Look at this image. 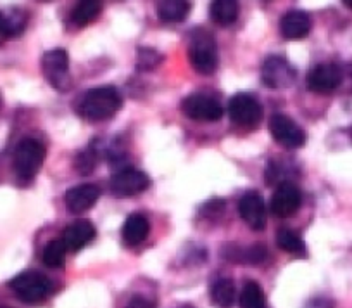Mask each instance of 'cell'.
<instances>
[{
	"mask_svg": "<svg viewBox=\"0 0 352 308\" xmlns=\"http://www.w3.org/2000/svg\"><path fill=\"white\" fill-rule=\"evenodd\" d=\"M344 4H345V6H347V8H351V9H352V0H345Z\"/></svg>",
	"mask_w": 352,
	"mask_h": 308,
	"instance_id": "30",
	"label": "cell"
},
{
	"mask_svg": "<svg viewBox=\"0 0 352 308\" xmlns=\"http://www.w3.org/2000/svg\"><path fill=\"white\" fill-rule=\"evenodd\" d=\"M162 63V56L154 49H147V47H142L138 50V70H144V71H151L154 68H157L159 64Z\"/></svg>",
	"mask_w": 352,
	"mask_h": 308,
	"instance_id": "28",
	"label": "cell"
},
{
	"mask_svg": "<svg viewBox=\"0 0 352 308\" xmlns=\"http://www.w3.org/2000/svg\"><path fill=\"white\" fill-rule=\"evenodd\" d=\"M280 32L287 40L304 39L311 32V18L302 11H289L280 19Z\"/></svg>",
	"mask_w": 352,
	"mask_h": 308,
	"instance_id": "16",
	"label": "cell"
},
{
	"mask_svg": "<svg viewBox=\"0 0 352 308\" xmlns=\"http://www.w3.org/2000/svg\"><path fill=\"white\" fill-rule=\"evenodd\" d=\"M240 8L235 0H218L211 4V19L219 26H228L233 25L239 18Z\"/></svg>",
	"mask_w": 352,
	"mask_h": 308,
	"instance_id": "21",
	"label": "cell"
},
{
	"mask_svg": "<svg viewBox=\"0 0 352 308\" xmlns=\"http://www.w3.org/2000/svg\"><path fill=\"white\" fill-rule=\"evenodd\" d=\"M344 80L342 68L335 63H321L307 73V89L316 94H328L338 89Z\"/></svg>",
	"mask_w": 352,
	"mask_h": 308,
	"instance_id": "11",
	"label": "cell"
},
{
	"mask_svg": "<svg viewBox=\"0 0 352 308\" xmlns=\"http://www.w3.org/2000/svg\"><path fill=\"white\" fill-rule=\"evenodd\" d=\"M151 232V222L140 213H131L123 223L121 229V238L126 246H138L147 239Z\"/></svg>",
	"mask_w": 352,
	"mask_h": 308,
	"instance_id": "17",
	"label": "cell"
},
{
	"mask_svg": "<svg viewBox=\"0 0 352 308\" xmlns=\"http://www.w3.org/2000/svg\"><path fill=\"white\" fill-rule=\"evenodd\" d=\"M188 59L192 68L201 74H212L218 68V47L216 40L208 30L195 28L190 33Z\"/></svg>",
	"mask_w": 352,
	"mask_h": 308,
	"instance_id": "3",
	"label": "cell"
},
{
	"mask_svg": "<svg viewBox=\"0 0 352 308\" xmlns=\"http://www.w3.org/2000/svg\"><path fill=\"white\" fill-rule=\"evenodd\" d=\"M239 213L252 230H264L266 227V205L259 192L250 191L243 194L239 201Z\"/></svg>",
	"mask_w": 352,
	"mask_h": 308,
	"instance_id": "13",
	"label": "cell"
},
{
	"mask_svg": "<svg viewBox=\"0 0 352 308\" xmlns=\"http://www.w3.org/2000/svg\"><path fill=\"white\" fill-rule=\"evenodd\" d=\"M9 287L14 291V294L21 301L30 305H36L45 300L50 294V291H52V280L42 272L25 270V272L18 274L9 283Z\"/></svg>",
	"mask_w": 352,
	"mask_h": 308,
	"instance_id": "4",
	"label": "cell"
},
{
	"mask_svg": "<svg viewBox=\"0 0 352 308\" xmlns=\"http://www.w3.org/2000/svg\"><path fill=\"white\" fill-rule=\"evenodd\" d=\"M261 79L270 89L283 90L294 85L297 79V71L285 57L270 56L261 68Z\"/></svg>",
	"mask_w": 352,
	"mask_h": 308,
	"instance_id": "7",
	"label": "cell"
},
{
	"mask_svg": "<svg viewBox=\"0 0 352 308\" xmlns=\"http://www.w3.org/2000/svg\"><path fill=\"white\" fill-rule=\"evenodd\" d=\"M123 106V97L120 90L113 85L96 87L76 99V113L87 121H106L113 118Z\"/></svg>",
	"mask_w": 352,
	"mask_h": 308,
	"instance_id": "1",
	"label": "cell"
},
{
	"mask_svg": "<svg viewBox=\"0 0 352 308\" xmlns=\"http://www.w3.org/2000/svg\"><path fill=\"white\" fill-rule=\"evenodd\" d=\"M109 187L116 198H133L151 187V178L145 172L128 167L113 175Z\"/></svg>",
	"mask_w": 352,
	"mask_h": 308,
	"instance_id": "9",
	"label": "cell"
},
{
	"mask_svg": "<svg viewBox=\"0 0 352 308\" xmlns=\"http://www.w3.org/2000/svg\"><path fill=\"white\" fill-rule=\"evenodd\" d=\"M124 308H157V305H155V301L152 298L144 296V294H133L126 301Z\"/></svg>",
	"mask_w": 352,
	"mask_h": 308,
	"instance_id": "29",
	"label": "cell"
},
{
	"mask_svg": "<svg viewBox=\"0 0 352 308\" xmlns=\"http://www.w3.org/2000/svg\"><path fill=\"white\" fill-rule=\"evenodd\" d=\"M0 308H11V307H0Z\"/></svg>",
	"mask_w": 352,
	"mask_h": 308,
	"instance_id": "32",
	"label": "cell"
},
{
	"mask_svg": "<svg viewBox=\"0 0 352 308\" xmlns=\"http://www.w3.org/2000/svg\"><path fill=\"white\" fill-rule=\"evenodd\" d=\"M192 4L185 0H164L157 4V16L164 23H182L190 14Z\"/></svg>",
	"mask_w": 352,
	"mask_h": 308,
	"instance_id": "19",
	"label": "cell"
},
{
	"mask_svg": "<svg viewBox=\"0 0 352 308\" xmlns=\"http://www.w3.org/2000/svg\"><path fill=\"white\" fill-rule=\"evenodd\" d=\"M182 111L194 121H219L223 107L218 99L204 92H195L182 101Z\"/></svg>",
	"mask_w": 352,
	"mask_h": 308,
	"instance_id": "8",
	"label": "cell"
},
{
	"mask_svg": "<svg viewBox=\"0 0 352 308\" xmlns=\"http://www.w3.org/2000/svg\"><path fill=\"white\" fill-rule=\"evenodd\" d=\"M223 256L230 262H240V263H249V265H261L264 260L268 258V249L266 246L256 245L249 246V248H240L235 245H226L223 249Z\"/></svg>",
	"mask_w": 352,
	"mask_h": 308,
	"instance_id": "18",
	"label": "cell"
},
{
	"mask_svg": "<svg viewBox=\"0 0 352 308\" xmlns=\"http://www.w3.org/2000/svg\"><path fill=\"white\" fill-rule=\"evenodd\" d=\"M211 301L218 308H232L235 301V284L230 277H219L211 286Z\"/></svg>",
	"mask_w": 352,
	"mask_h": 308,
	"instance_id": "20",
	"label": "cell"
},
{
	"mask_svg": "<svg viewBox=\"0 0 352 308\" xmlns=\"http://www.w3.org/2000/svg\"><path fill=\"white\" fill-rule=\"evenodd\" d=\"M45 156L47 151L42 142L33 137L23 138L16 147L14 161H12V167H14L19 181L25 182V184L32 182L42 170Z\"/></svg>",
	"mask_w": 352,
	"mask_h": 308,
	"instance_id": "2",
	"label": "cell"
},
{
	"mask_svg": "<svg viewBox=\"0 0 352 308\" xmlns=\"http://www.w3.org/2000/svg\"><path fill=\"white\" fill-rule=\"evenodd\" d=\"M26 28V18L21 12L14 11L11 14L0 12V35L18 37Z\"/></svg>",
	"mask_w": 352,
	"mask_h": 308,
	"instance_id": "26",
	"label": "cell"
},
{
	"mask_svg": "<svg viewBox=\"0 0 352 308\" xmlns=\"http://www.w3.org/2000/svg\"><path fill=\"white\" fill-rule=\"evenodd\" d=\"M302 205V194L299 187L294 182H282L273 192L272 201H270V209L278 218H289L296 215L297 209Z\"/></svg>",
	"mask_w": 352,
	"mask_h": 308,
	"instance_id": "12",
	"label": "cell"
},
{
	"mask_svg": "<svg viewBox=\"0 0 352 308\" xmlns=\"http://www.w3.org/2000/svg\"><path fill=\"white\" fill-rule=\"evenodd\" d=\"M276 245L285 253H294V255H302V253H306L304 241L292 229H280L278 234H276Z\"/></svg>",
	"mask_w": 352,
	"mask_h": 308,
	"instance_id": "24",
	"label": "cell"
},
{
	"mask_svg": "<svg viewBox=\"0 0 352 308\" xmlns=\"http://www.w3.org/2000/svg\"><path fill=\"white\" fill-rule=\"evenodd\" d=\"M97 161H99V152H97V149L88 147L76 154V158H74V170L80 175H90L96 170Z\"/></svg>",
	"mask_w": 352,
	"mask_h": 308,
	"instance_id": "27",
	"label": "cell"
},
{
	"mask_svg": "<svg viewBox=\"0 0 352 308\" xmlns=\"http://www.w3.org/2000/svg\"><path fill=\"white\" fill-rule=\"evenodd\" d=\"M97 236L96 225L90 220L80 218L66 227L60 234V241L66 245L67 251H80Z\"/></svg>",
	"mask_w": 352,
	"mask_h": 308,
	"instance_id": "14",
	"label": "cell"
},
{
	"mask_svg": "<svg viewBox=\"0 0 352 308\" xmlns=\"http://www.w3.org/2000/svg\"><path fill=\"white\" fill-rule=\"evenodd\" d=\"M184 308H194V307H190V305H185V307Z\"/></svg>",
	"mask_w": 352,
	"mask_h": 308,
	"instance_id": "31",
	"label": "cell"
},
{
	"mask_svg": "<svg viewBox=\"0 0 352 308\" xmlns=\"http://www.w3.org/2000/svg\"><path fill=\"white\" fill-rule=\"evenodd\" d=\"M67 248L63 241L59 239H54V241H49V245L43 248L42 260L49 269H60L64 265V260H66Z\"/></svg>",
	"mask_w": 352,
	"mask_h": 308,
	"instance_id": "25",
	"label": "cell"
},
{
	"mask_svg": "<svg viewBox=\"0 0 352 308\" xmlns=\"http://www.w3.org/2000/svg\"><path fill=\"white\" fill-rule=\"evenodd\" d=\"M42 71L47 82L59 92H64L71 87L69 54L66 49L47 50L42 57Z\"/></svg>",
	"mask_w": 352,
	"mask_h": 308,
	"instance_id": "5",
	"label": "cell"
},
{
	"mask_svg": "<svg viewBox=\"0 0 352 308\" xmlns=\"http://www.w3.org/2000/svg\"><path fill=\"white\" fill-rule=\"evenodd\" d=\"M270 134L278 144H282L287 149H299L306 144V132L292 118L282 113H276L272 116Z\"/></svg>",
	"mask_w": 352,
	"mask_h": 308,
	"instance_id": "10",
	"label": "cell"
},
{
	"mask_svg": "<svg viewBox=\"0 0 352 308\" xmlns=\"http://www.w3.org/2000/svg\"><path fill=\"white\" fill-rule=\"evenodd\" d=\"M102 12V4L100 2H94V0H85L80 4L74 6V9L71 11V23L78 28L81 26H87L88 23H92L94 19L99 18V14Z\"/></svg>",
	"mask_w": 352,
	"mask_h": 308,
	"instance_id": "22",
	"label": "cell"
},
{
	"mask_svg": "<svg viewBox=\"0 0 352 308\" xmlns=\"http://www.w3.org/2000/svg\"><path fill=\"white\" fill-rule=\"evenodd\" d=\"M240 308H266V294L256 280H247L240 293Z\"/></svg>",
	"mask_w": 352,
	"mask_h": 308,
	"instance_id": "23",
	"label": "cell"
},
{
	"mask_svg": "<svg viewBox=\"0 0 352 308\" xmlns=\"http://www.w3.org/2000/svg\"><path fill=\"white\" fill-rule=\"evenodd\" d=\"M100 198V189L96 184H81L74 185L64 194V205L74 215L88 212L96 206V203Z\"/></svg>",
	"mask_w": 352,
	"mask_h": 308,
	"instance_id": "15",
	"label": "cell"
},
{
	"mask_svg": "<svg viewBox=\"0 0 352 308\" xmlns=\"http://www.w3.org/2000/svg\"><path fill=\"white\" fill-rule=\"evenodd\" d=\"M230 120L242 128H256L263 118V106L259 101L247 92H239L230 99Z\"/></svg>",
	"mask_w": 352,
	"mask_h": 308,
	"instance_id": "6",
	"label": "cell"
}]
</instances>
